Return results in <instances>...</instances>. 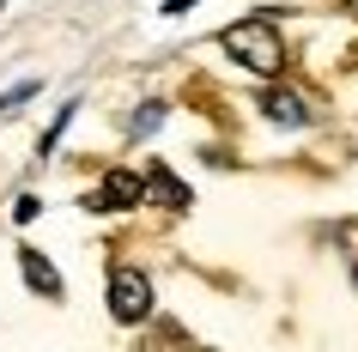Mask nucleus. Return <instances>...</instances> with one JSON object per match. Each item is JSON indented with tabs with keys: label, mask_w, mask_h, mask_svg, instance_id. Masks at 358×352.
<instances>
[{
	"label": "nucleus",
	"mask_w": 358,
	"mask_h": 352,
	"mask_svg": "<svg viewBox=\"0 0 358 352\" xmlns=\"http://www.w3.org/2000/svg\"><path fill=\"white\" fill-rule=\"evenodd\" d=\"M37 213H43V206H37V195H19V201H13V219H19V225H31Z\"/></svg>",
	"instance_id": "9"
},
{
	"label": "nucleus",
	"mask_w": 358,
	"mask_h": 352,
	"mask_svg": "<svg viewBox=\"0 0 358 352\" xmlns=\"http://www.w3.org/2000/svg\"><path fill=\"white\" fill-rule=\"evenodd\" d=\"M31 97H37V79H24V85H13V92L0 97V115H13L19 104H31Z\"/></svg>",
	"instance_id": "8"
},
{
	"label": "nucleus",
	"mask_w": 358,
	"mask_h": 352,
	"mask_svg": "<svg viewBox=\"0 0 358 352\" xmlns=\"http://www.w3.org/2000/svg\"><path fill=\"white\" fill-rule=\"evenodd\" d=\"M140 201V176H134V170H110V176H103V188H97L92 201V213H122V206H134Z\"/></svg>",
	"instance_id": "3"
},
{
	"label": "nucleus",
	"mask_w": 358,
	"mask_h": 352,
	"mask_svg": "<svg viewBox=\"0 0 358 352\" xmlns=\"http://www.w3.org/2000/svg\"><path fill=\"white\" fill-rule=\"evenodd\" d=\"M262 115H273L280 128H303V122H310V110H303V97H298V92H285V85L262 92Z\"/></svg>",
	"instance_id": "5"
},
{
	"label": "nucleus",
	"mask_w": 358,
	"mask_h": 352,
	"mask_svg": "<svg viewBox=\"0 0 358 352\" xmlns=\"http://www.w3.org/2000/svg\"><path fill=\"white\" fill-rule=\"evenodd\" d=\"M158 122H164V104H140V110H134V122H128V134H152Z\"/></svg>",
	"instance_id": "7"
},
{
	"label": "nucleus",
	"mask_w": 358,
	"mask_h": 352,
	"mask_svg": "<svg viewBox=\"0 0 358 352\" xmlns=\"http://www.w3.org/2000/svg\"><path fill=\"white\" fill-rule=\"evenodd\" d=\"M110 310H115V322H146V316H152V286H146V274L115 267V274H110Z\"/></svg>",
	"instance_id": "2"
},
{
	"label": "nucleus",
	"mask_w": 358,
	"mask_h": 352,
	"mask_svg": "<svg viewBox=\"0 0 358 352\" xmlns=\"http://www.w3.org/2000/svg\"><path fill=\"white\" fill-rule=\"evenodd\" d=\"M19 274H24V286H31L37 297H61V274L49 267L43 249H24V255H19Z\"/></svg>",
	"instance_id": "4"
},
{
	"label": "nucleus",
	"mask_w": 358,
	"mask_h": 352,
	"mask_svg": "<svg viewBox=\"0 0 358 352\" xmlns=\"http://www.w3.org/2000/svg\"><path fill=\"white\" fill-rule=\"evenodd\" d=\"M140 201H152V206H170V213H182V206H189V188L176 183L170 170H152L146 183H140Z\"/></svg>",
	"instance_id": "6"
},
{
	"label": "nucleus",
	"mask_w": 358,
	"mask_h": 352,
	"mask_svg": "<svg viewBox=\"0 0 358 352\" xmlns=\"http://www.w3.org/2000/svg\"><path fill=\"white\" fill-rule=\"evenodd\" d=\"M219 43H225V55L237 61V67H249V73H262V79H273L285 67V49H280V37H273V24H267V19L231 24Z\"/></svg>",
	"instance_id": "1"
}]
</instances>
